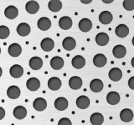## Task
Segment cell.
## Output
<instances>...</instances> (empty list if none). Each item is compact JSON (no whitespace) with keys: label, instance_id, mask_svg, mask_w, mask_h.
<instances>
[{"label":"cell","instance_id":"cell-1","mask_svg":"<svg viewBox=\"0 0 134 125\" xmlns=\"http://www.w3.org/2000/svg\"><path fill=\"white\" fill-rule=\"evenodd\" d=\"M9 73H10L11 77L14 78H19L20 77H22L24 74V68L21 65L14 64L10 68Z\"/></svg>","mask_w":134,"mask_h":125},{"label":"cell","instance_id":"cell-2","mask_svg":"<svg viewBox=\"0 0 134 125\" xmlns=\"http://www.w3.org/2000/svg\"><path fill=\"white\" fill-rule=\"evenodd\" d=\"M19 10L15 6H8L4 10V15L8 19H14L18 17Z\"/></svg>","mask_w":134,"mask_h":125},{"label":"cell","instance_id":"cell-3","mask_svg":"<svg viewBox=\"0 0 134 125\" xmlns=\"http://www.w3.org/2000/svg\"><path fill=\"white\" fill-rule=\"evenodd\" d=\"M112 19H113V16L111 14V12L109 11H103L99 15L100 22V23H102L104 25L110 24L112 22Z\"/></svg>","mask_w":134,"mask_h":125},{"label":"cell","instance_id":"cell-4","mask_svg":"<svg viewBox=\"0 0 134 125\" xmlns=\"http://www.w3.org/2000/svg\"><path fill=\"white\" fill-rule=\"evenodd\" d=\"M37 26L42 31H47L51 27V21L46 17H43L38 20Z\"/></svg>","mask_w":134,"mask_h":125},{"label":"cell","instance_id":"cell-5","mask_svg":"<svg viewBox=\"0 0 134 125\" xmlns=\"http://www.w3.org/2000/svg\"><path fill=\"white\" fill-rule=\"evenodd\" d=\"M40 47L42 50H44L45 52H49L53 50L54 47V42L53 39H51L50 38H45L40 43Z\"/></svg>","mask_w":134,"mask_h":125},{"label":"cell","instance_id":"cell-6","mask_svg":"<svg viewBox=\"0 0 134 125\" xmlns=\"http://www.w3.org/2000/svg\"><path fill=\"white\" fill-rule=\"evenodd\" d=\"M72 19L68 16H64L59 20V26L63 30H68L72 27Z\"/></svg>","mask_w":134,"mask_h":125},{"label":"cell","instance_id":"cell-7","mask_svg":"<svg viewBox=\"0 0 134 125\" xmlns=\"http://www.w3.org/2000/svg\"><path fill=\"white\" fill-rule=\"evenodd\" d=\"M17 33L21 37H26L30 33V26L26 23H21L17 27Z\"/></svg>","mask_w":134,"mask_h":125},{"label":"cell","instance_id":"cell-8","mask_svg":"<svg viewBox=\"0 0 134 125\" xmlns=\"http://www.w3.org/2000/svg\"><path fill=\"white\" fill-rule=\"evenodd\" d=\"M108 76L111 81L118 82L119 80H121V78H122V72H121V70L118 68H113L109 71Z\"/></svg>","mask_w":134,"mask_h":125},{"label":"cell","instance_id":"cell-9","mask_svg":"<svg viewBox=\"0 0 134 125\" xmlns=\"http://www.w3.org/2000/svg\"><path fill=\"white\" fill-rule=\"evenodd\" d=\"M71 64H72V66L75 68L81 69L86 65V59H85V58L81 55H76L72 58Z\"/></svg>","mask_w":134,"mask_h":125},{"label":"cell","instance_id":"cell-10","mask_svg":"<svg viewBox=\"0 0 134 125\" xmlns=\"http://www.w3.org/2000/svg\"><path fill=\"white\" fill-rule=\"evenodd\" d=\"M54 108L59 111H64L68 108V100L64 97H60L54 101Z\"/></svg>","mask_w":134,"mask_h":125},{"label":"cell","instance_id":"cell-11","mask_svg":"<svg viewBox=\"0 0 134 125\" xmlns=\"http://www.w3.org/2000/svg\"><path fill=\"white\" fill-rule=\"evenodd\" d=\"M133 112L129 109V108H124L120 113V118L121 120L124 123H129L133 119Z\"/></svg>","mask_w":134,"mask_h":125},{"label":"cell","instance_id":"cell-12","mask_svg":"<svg viewBox=\"0 0 134 125\" xmlns=\"http://www.w3.org/2000/svg\"><path fill=\"white\" fill-rule=\"evenodd\" d=\"M62 46H63V48H65V50L71 51V50H73L75 48V46H76V41H75V39H73V38L67 37L63 40Z\"/></svg>","mask_w":134,"mask_h":125},{"label":"cell","instance_id":"cell-13","mask_svg":"<svg viewBox=\"0 0 134 125\" xmlns=\"http://www.w3.org/2000/svg\"><path fill=\"white\" fill-rule=\"evenodd\" d=\"M8 54L11 57H19L21 53H22V47L18 44V43H12L11 45H9L8 47Z\"/></svg>","mask_w":134,"mask_h":125},{"label":"cell","instance_id":"cell-14","mask_svg":"<svg viewBox=\"0 0 134 125\" xmlns=\"http://www.w3.org/2000/svg\"><path fill=\"white\" fill-rule=\"evenodd\" d=\"M48 87L50 90L57 91L61 87V80L57 77H52L48 81Z\"/></svg>","mask_w":134,"mask_h":125},{"label":"cell","instance_id":"cell-15","mask_svg":"<svg viewBox=\"0 0 134 125\" xmlns=\"http://www.w3.org/2000/svg\"><path fill=\"white\" fill-rule=\"evenodd\" d=\"M112 53L114 57H116V58H122L126 56L127 49H126L123 45H116L112 49Z\"/></svg>","mask_w":134,"mask_h":125},{"label":"cell","instance_id":"cell-16","mask_svg":"<svg viewBox=\"0 0 134 125\" xmlns=\"http://www.w3.org/2000/svg\"><path fill=\"white\" fill-rule=\"evenodd\" d=\"M50 66L54 70H60L64 67V60L61 57H53L50 60Z\"/></svg>","mask_w":134,"mask_h":125},{"label":"cell","instance_id":"cell-17","mask_svg":"<svg viewBox=\"0 0 134 125\" xmlns=\"http://www.w3.org/2000/svg\"><path fill=\"white\" fill-rule=\"evenodd\" d=\"M33 106L36 111L41 112V111H44L46 108V107H47V102H46V100L43 98H38L34 101Z\"/></svg>","mask_w":134,"mask_h":125},{"label":"cell","instance_id":"cell-18","mask_svg":"<svg viewBox=\"0 0 134 125\" xmlns=\"http://www.w3.org/2000/svg\"><path fill=\"white\" fill-rule=\"evenodd\" d=\"M26 87L30 91H36L40 89V82L36 78H29L26 82Z\"/></svg>","mask_w":134,"mask_h":125},{"label":"cell","instance_id":"cell-19","mask_svg":"<svg viewBox=\"0 0 134 125\" xmlns=\"http://www.w3.org/2000/svg\"><path fill=\"white\" fill-rule=\"evenodd\" d=\"M103 83L100 79L95 78L90 83V89L94 93H99L103 89Z\"/></svg>","mask_w":134,"mask_h":125},{"label":"cell","instance_id":"cell-20","mask_svg":"<svg viewBox=\"0 0 134 125\" xmlns=\"http://www.w3.org/2000/svg\"><path fill=\"white\" fill-rule=\"evenodd\" d=\"M107 57L102 53H98L93 58V64L97 68H102L107 64Z\"/></svg>","mask_w":134,"mask_h":125},{"label":"cell","instance_id":"cell-21","mask_svg":"<svg viewBox=\"0 0 134 125\" xmlns=\"http://www.w3.org/2000/svg\"><path fill=\"white\" fill-rule=\"evenodd\" d=\"M20 93H21V91L19 89V88L15 85L10 86L7 90L8 97L11 99H17L20 96Z\"/></svg>","mask_w":134,"mask_h":125},{"label":"cell","instance_id":"cell-22","mask_svg":"<svg viewBox=\"0 0 134 125\" xmlns=\"http://www.w3.org/2000/svg\"><path fill=\"white\" fill-rule=\"evenodd\" d=\"M82 79L78 76H73L70 78L69 80V86L70 89L74 90H77L81 89L82 86Z\"/></svg>","mask_w":134,"mask_h":125},{"label":"cell","instance_id":"cell-23","mask_svg":"<svg viewBox=\"0 0 134 125\" xmlns=\"http://www.w3.org/2000/svg\"><path fill=\"white\" fill-rule=\"evenodd\" d=\"M76 106L81 109H86L90 106V99L85 95H81L76 99Z\"/></svg>","mask_w":134,"mask_h":125},{"label":"cell","instance_id":"cell-24","mask_svg":"<svg viewBox=\"0 0 134 125\" xmlns=\"http://www.w3.org/2000/svg\"><path fill=\"white\" fill-rule=\"evenodd\" d=\"M107 101L111 105H116L120 102V94L117 92H110L107 95Z\"/></svg>","mask_w":134,"mask_h":125},{"label":"cell","instance_id":"cell-25","mask_svg":"<svg viewBox=\"0 0 134 125\" xmlns=\"http://www.w3.org/2000/svg\"><path fill=\"white\" fill-rule=\"evenodd\" d=\"M40 9V5L36 1H29L25 5V10L30 14H35Z\"/></svg>","mask_w":134,"mask_h":125},{"label":"cell","instance_id":"cell-26","mask_svg":"<svg viewBox=\"0 0 134 125\" xmlns=\"http://www.w3.org/2000/svg\"><path fill=\"white\" fill-rule=\"evenodd\" d=\"M43 66V60L40 57L35 56L30 58L29 60V67L33 70H39Z\"/></svg>","mask_w":134,"mask_h":125},{"label":"cell","instance_id":"cell-27","mask_svg":"<svg viewBox=\"0 0 134 125\" xmlns=\"http://www.w3.org/2000/svg\"><path fill=\"white\" fill-rule=\"evenodd\" d=\"M79 28L82 32H89L92 28V23L89 18H82L79 22Z\"/></svg>","mask_w":134,"mask_h":125},{"label":"cell","instance_id":"cell-28","mask_svg":"<svg viewBox=\"0 0 134 125\" xmlns=\"http://www.w3.org/2000/svg\"><path fill=\"white\" fill-rule=\"evenodd\" d=\"M115 33L117 37L119 38H125L128 35L129 33V28L127 25L125 24H119L118 26L116 28V30H115Z\"/></svg>","mask_w":134,"mask_h":125},{"label":"cell","instance_id":"cell-29","mask_svg":"<svg viewBox=\"0 0 134 125\" xmlns=\"http://www.w3.org/2000/svg\"><path fill=\"white\" fill-rule=\"evenodd\" d=\"M109 42V36L106 33H99L96 36V43L99 46H106Z\"/></svg>","mask_w":134,"mask_h":125},{"label":"cell","instance_id":"cell-30","mask_svg":"<svg viewBox=\"0 0 134 125\" xmlns=\"http://www.w3.org/2000/svg\"><path fill=\"white\" fill-rule=\"evenodd\" d=\"M90 121L92 125H102L104 122V117L100 113H94L90 117Z\"/></svg>","mask_w":134,"mask_h":125},{"label":"cell","instance_id":"cell-31","mask_svg":"<svg viewBox=\"0 0 134 125\" xmlns=\"http://www.w3.org/2000/svg\"><path fill=\"white\" fill-rule=\"evenodd\" d=\"M14 116L17 119H24L27 116V110L24 106H17L14 109Z\"/></svg>","mask_w":134,"mask_h":125},{"label":"cell","instance_id":"cell-32","mask_svg":"<svg viewBox=\"0 0 134 125\" xmlns=\"http://www.w3.org/2000/svg\"><path fill=\"white\" fill-rule=\"evenodd\" d=\"M48 7L51 12H57L62 8V3L59 0H51V1L49 2Z\"/></svg>","mask_w":134,"mask_h":125},{"label":"cell","instance_id":"cell-33","mask_svg":"<svg viewBox=\"0 0 134 125\" xmlns=\"http://www.w3.org/2000/svg\"><path fill=\"white\" fill-rule=\"evenodd\" d=\"M10 34V31L9 28H8L5 25H1L0 26V39H5L9 36Z\"/></svg>","mask_w":134,"mask_h":125},{"label":"cell","instance_id":"cell-34","mask_svg":"<svg viewBox=\"0 0 134 125\" xmlns=\"http://www.w3.org/2000/svg\"><path fill=\"white\" fill-rule=\"evenodd\" d=\"M123 8L127 11L134 10V0H125L122 3Z\"/></svg>","mask_w":134,"mask_h":125},{"label":"cell","instance_id":"cell-35","mask_svg":"<svg viewBox=\"0 0 134 125\" xmlns=\"http://www.w3.org/2000/svg\"><path fill=\"white\" fill-rule=\"evenodd\" d=\"M58 125H72L70 119L67 118H62L59 120Z\"/></svg>","mask_w":134,"mask_h":125},{"label":"cell","instance_id":"cell-36","mask_svg":"<svg viewBox=\"0 0 134 125\" xmlns=\"http://www.w3.org/2000/svg\"><path fill=\"white\" fill-rule=\"evenodd\" d=\"M128 87L131 89L134 90V76L131 77V78H129V80H128Z\"/></svg>","mask_w":134,"mask_h":125},{"label":"cell","instance_id":"cell-37","mask_svg":"<svg viewBox=\"0 0 134 125\" xmlns=\"http://www.w3.org/2000/svg\"><path fill=\"white\" fill-rule=\"evenodd\" d=\"M4 117H5V110L3 108L0 107V120H2Z\"/></svg>","mask_w":134,"mask_h":125},{"label":"cell","instance_id":"cell-38","mask_svg":"<svg viewBox=\"0 0 134 125\" xmlns=\"http://www.w3.org/2000/svg\"><path fill=\"white\" fill-rule=\"evenodd\" d=\"M81 3H85V4H87V3H91V0H89V1H84V0H81Z\"/></svg>","mask_w":134,"mask_h":125},{"label":"cell","instance_id":"cell-39","mask_svg":"<svg viewBox=\"0 0 134 125\" xmlns=\"http://www.w3.org/2000/svg\"><path fill=\"white\" fill-rule=\"evenodd\" d=\"M131 64H132V66L134 68V57L132 58V61H131Z\"/></svg>","mask_w":134,"mask_h":125},{"label":"cell","instance_id":"cell-40","mask_svg":"<svg viewBox=\"0 0 134 125\" xmlns=\"http://www.w3.org/2000/svg\"><path fill=\"white\" fill-rule=\"evenodd\" d=\"M103 3H112V0H111V1H105V0H103Z\"/></svg>","mask_w":134,"mask_h":125},{"label":"cell","instance_id":"cell-41","mask_svg":"<svg viewBox=\"0 0 134 125\" xmlns=\"http://www.w3.org/2000/svg\"><path fill=\"white\" fill-rule=\"evenodd\" d=\"M2 74H3V70H2V68H1V67H0V77L2 76Z\"/></svg>","mask_w":134,"mask_h":125},{"label":"cell","instance_id":"cell-42","mask_svg":"<svg viewBox=\"0 0 134 125\" xmlns=\"http://www.w3.org/2000/svg\"><path fill=\"white\" fill-rule=\"evenodd\" d=\"M132 44H133V46H134V37L132 38Z\"/></svg>","mask_w":134,"mask_h":125},{"label":"cell","instance_id":"cell-43","mask_svg":"<svg viewBox=\"0 0 134 125\" xmlns=\"http://www.w3.org/2000/svg\"><path fill=\"white\" fill-rule=\"evenodd\" d=\"M0 53H1V48H0Z\"/></svg>","mask_w":134,"mask_h":125}]
</instances>
